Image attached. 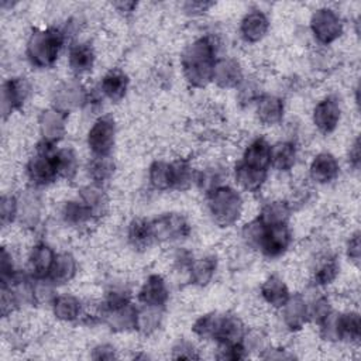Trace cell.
<instances>
[{
	"label": "cell",
	"mask_w": 361,
	"mask_h": 361,
	"mask_svg": "<svg viewBox=\"0 0 361 361\" xmlns=\"http://www.w3.org/2000/svg\"><path fill=\"white\" fill-rule=\"evenodd\" d=\"M220 51V39L213 34H202L188 42L179 55L185 82L193 89H204L212 83L214 63Z\"/></svg>",
	"instance_id": "obj_1"
},
{
	"label": "cell",
	"mask_w": 361,
	"mask_h": 361,
	"mask_svg": "<svg viewBox=\"0 0 361 361\" xmlns=\"http://www.w3.org/2000/svg\"><path fill=\"white\" fill-rule=\"evenodd\" d=\"M66 44L68 39L61 25L34 28L27 37L24 55L32 68L51 69L58 62Z\"/></svg>",
	"instance_id": "obj_2"
},
{
	"label": "cell",
	"mask_w": 361,
	"mask_h": 361,
	"mask_svg": "<svg viewBox=\"0 0 361 361\" xmlns=\"http://www.w3.org/2000/svg\"><path fill=\"white\" fill-rule=\"evenodd\" d=\"M204 202L212 223L219 228H231L243 219L245 207L243 192L228 183L206 193Z\"/></svg>",
	"instance_id": "obj_3"
},
{
	"label": "cell",
	"mask_w": 361,
	"mask_h": 361,
	"mask_svg": "<svg viewBox=\"0 0 361 361\" xmlns=\"http://www.w3.org/2000/svg\"><path fill=\"white\" fill-rule=\"evenodd\" d=\"M58 144L38 140L24 165V178L27 185L34 189H44L59 180L55 152Z\"/></svg>",
	"instance_id": "obj_4"
},
{
	"label": "cell",
	"mask_w": 361,
	"mask_h": 361,
	"mask_svg": "<svg viewBox=\"0 0 361 361\" xmlns=\"http://www.w3.org/2000/svg\"><path fill=\"white\" fill-rule=\"evenodd\" d=\"M319 336L327 343H345L358 345L361 340V316L358 310H333L322 323L316 326Z\"/></svg>",
	"instance_id": "obj_5"
},
{
	"label": "cell",
	"mask_w": 361,
	"mask_h": 361,
	"mask_svg": "<svg viewBox=\"0 0 361 361\" xmlns=\"http://www.w3.org/2000/svg\"><path fill=\"white\" fill-rule=\"evenodd\" d=\"M309 31L319 45L329 47L344 35L345 23L336 8L322 6L312 11L309 18Z\"/></svg>",
	"instance_id": "obj_6"
},
{
	"label": "cell",
	"mask_w": 361,
	"mask_h": 361,
	"mask_svg": "<svg viewBox=\"0 0 361 361\" xmlns=\"http://www.w3.org/2000/svg\"><path fill=\"white\" fill-rule=\"evenodd\" d=\"M155 245L158 244H180L192 234L189 219L179 212H166L149 219Z\"/></svg>",
	"instance_id": "obj_7"
},
{
	"label": "cell",
	"mask_w": 361,
	"mask_h": 361,
	"mask_svg": "<svg viewBox=\"0 0 361 361\" xmlns=\"http://www.w3.org/2000/svg\"><path fill=\"white\" fill-rule=\"evenodd\" d=\"M117 121L113 114H99L86 134V147L92 157L113 155L117 142Z\"/></svg>",
	"instance_id": "obj_8"
},
{
	"label": "cell",
	"mask_w": 361,
	"mask_h": 361,
	"mask_svg": "<svg viewBox=\"0 0 361 361\" xmlns=\"http://www.w3.org/2000/svg\"><path fill=\"white\" fill-rule=\"evenodd\" d=\"M293 244V233L289 224L265 226L258 244L257 252L265 259H279L290 250Z\"/></svg>",
	"instance_id": "obj_9"
},
{
	"label": "cell",
	"mask_w": 361,
	"mask_h": 361,
	"mask_svg": "<svg viewBox=\"0 0 361 361\" xmlns=\"http://www.w3.org/2000/svg\"><path fill=\"white\" fill-rule=\"evenodd\" d=\"M32 94V85L24 76H10L1 83V114L6 120L20 111Z\"/></svg>",
	"instance_id": "obj_10"
},
{
	"label": "cell",
	"mask_w": 361,
	"mask_h": 361,
	"mask_svg": "<svg viewBox=\"0 0 361 361\" xmlns=\"http://www.w3.org/2000/svg\"><path fill=\"white\" fill-rule=\"evenodd\" d=\"M341 117L343 107L336 94L323 96L320 100H317L312 110V124L323 135L333 134L338 128Z\"/></svg>",
	"instance_id": "obj_11"
},
{
	"label": "cell",
	"mask_w": 361,
	"mask_h": 361,
	"mask_svg": "<svg viewBox=\"0 0 361 361\" xmlns=\"http://www.w3.org/2000/svg\"><path fill=\"white\" fill-rule=\"evenodd\" d=\"M169 285L166 282V278L159 272L148 274L135 293L137 303L149 307L165 309L169 302Z\"/></svg>",
	"instance_id": "obj_12"
},
{
	"label": "cell",
	"mask_w": 361,
	"mask_h": 361,
	"mask_svg": "<svg viewBox=\"0 0 361 361\" xmlns=\"http://www.w3.org/2000/svg\"><path fill=\"white\" fill-rule=\"evenodd\" d=\"M276 312L283 329L289 333H299L309 323L307 299L302 292H292L283 306Z\"/></svg>",
	"instance_id": "obj_13"
},
{
	"label": "cell",
	"mask_w": 361,
	"mask_h": 361,
	"mask_svg": "<svg viewBox=\"0 0 361 361\" xmlns=\"http://www.w3.org/2000/svg\"><path fill=\"white\" fill-rule=\"evenodd\" d=\"M68 118L69 114L54 106L44 109L37 118L39 140L51 144H59L66 135Z\"/></svg>",
	"instance_id": "obj_14"
},
{
	"label": "cell",
	"mask_w": 361,
	"mask_h": 361,
	"mask_svg": "<svg viewBox=\"0 0 361 361\" xmlns=\"http://www.w3.org/2000/svg\"><path fill=\"white\" fill-rule=\"evenodd\" d=\"M97 54L94 45L87 39H75L69 44L66 52V63L73 78L90 73L96 65Z\"/></svg>",
	"instance_id": "obj_15"
},
{
	"label": "cell",
	"mask_w": 361,
	"mask_h": 361,
	"mask_svg": "<svg viewBox=\"0 0 361 361\" xmlns=\"http://www.w3.org/2000/svg\"><path fill=\"white\" fill-rule=\"evenodd\" d=\"M340 162L330 151L317 152L309 162L307 180L313 185H330L340 176Z\"/></svg>",
	"instance_id": "obj_16"
},
{
	"label": "cell",
	"mask_w": 361,
	"mask_h": 361,
	"mask_svg": "<svg viewBox=\"0 0 361 361\" xmlns=\"http://www.w3.org/2000/svg\"><path fill=\"white\" fill-rule=\"evenodd\" d=\"M86 89L87 87H85L78 80V78L63 80L54 90L51 106L65 111L66 114H71L75 110H80L85 103Z\"/></svg>",
	"instance_id": "obj_17"
},
{
	"label": "cell",
	"mask_w": 361,
	"mask_h": 361,
	"mask_svg": "<svg viewBox=\"0 0 361 361\" xmlns=\"http://www.w3.org/2000/svg\"><path fill=\"white\" fill-rule=\"evenodd\" d=\"M340 271L341 265L337 255L330 251H320L310 269V285L319 289L329 288L338 279Z\"/></svg>",
	"instance_id": "obj_18"
},
{
	"label": "cell",
	"mask_w": 361,
	"mask_h": 361,
	"mask_svg": "<svg viewBox=\"0 0 361 361\" xmlns=\"http://www.w3.org/2000/svg\"><path fill=\"white\" fill-rule=\"evenodd\" d=\"M243 63L233 56H219L212 76V83L223 90H235L245 79Z\"/></svg>",
	"instance_id": "obj_19"
},
{
	"label": "cell",
	"mask_w": 361,
	"mask_h": 361,
	"mask_svg": "<svg viewBox=\"0 0 361 361\" xmlns=\"http://www.w3.org/2000/svg\"><path fill=\"white\" fill-rule=\"evenodd\" d=\"M269 28L271 21L268 14L261 8H251L240 20L238 35L245 44L255 45L268 35Z\"/></svg>",
	"instance_id": "obj_20"
},
{
	"label": "cell",
	"mask_w": 361,
	"mask_h": 361,
	"mask_svg": "<svg viewBox=\"0 0 361 361\" xmlns=\"http://www.w3.org/2000/svg\"><path fill=\"white\" fill-rule=\"evenodd\" d=\"M18 196V217L17 223L25 230H35L42 221L44 202L39 195V189L30 188Z\"/></svg>",
	"instance_id": "obj_21"
},
{
	"label": "cell",
	"mask_w": 361,
	"mask_h": 361,
	"mask_svg": "<svg viewBox=\"0 0 361 361\" xmlns=\"http://www.w3.org/2000/svg\"><path fill=\"white\" fill-rule=\"evenodd\" d=\"M55 257H56L55 248L49 243L44 240H38L30 247L27 252V267L24 269L34 279L47 278Z\"/></svg>",
	"instance_id": "obj_22"
},
{
	"label": "cell",
	"mask_w": 361,
	"mask_h": 361,
	"mask_svg": "<svg viewBox=\"0 0 361 361\" xmlns=\"http://www.w3.org/2000/svg\"><path fill=\"white\" fill-rule=\"evenodd\" d=\"M257 121L264 127H275L282 124L285 117V102L281 96L262 93L254 103Z\"/></svg>",
	"instance_id": "obj_23"
},
{
	"label": "cell",
	"mask_w": 361,
	"mask_h": 361,
	"mask_svg": "<svg viewBox=\"0 0 361 361\" xmlns=\"http://www.w3.org/2000/svg\"><path fill=\"white\" fill-rule=\"evenodd\" d=\"M104 100L110 103H120L128 92L130 78L127 72L121 68H110L102 78L97 85Z\"/></svg>",
	"instance_id": "obj_24"
},
{
	"label": "cell",
	"mask_w": 361,
	"mask_h": 361,
	"mask_svg": "<svg viewBox=\"0 0 361 361\" xmlns=\"http://www.w3.org/2000/svg\"><path fill=\"white\" fill-rule=\"evenodd\" d=\"M59 217L66 227L73 230H87L92 224L97 221L78 196L68 199L62 203L59 209Z\"/></svg>",
	"instance_id": "obj_25"
},
{
	"label": "cell",
	"mask_w": 361,
	"mask_h": 361,
	"mask_svg": "<svg viewBox=\"0 0 361 361\" xmlns=\"http://www.w3.org/2000/svg\"><path fill=\"white\" fill-rule=\"evenodd\" d=\"M231 176L234 179V183L237 185V189L254 195L259 193L264 189L269 172L251 168L241 161H237L231 169Z\"/></svg>",
	"instance_id": "obj_26"
},
{
	"label": "cell",
	"mask_w": 361,
	"mask_h": 361,
	"mask_svg": "<svg viewBox=\"0 0 361 361\" xmlns=\"http://www.w3.org/2000/svg\"><path fill=\"white\" fill-rule=\"evenodd\" d=\"M298 159H299V147L296 140L285 138L272 144L271 169L279 173H289L296 166Z\"/></svg>",
	"instance_id": "obj_27"
},
{
	"label": "cell",
	"mask_w": 361,
	"mask_h": 361,
	"mask_svg": "<svg viewBox=\"0 0 361 361\" xmlns=\"http://www.w3.org/2000/svg\"><path fill=\"white\" fill-rule=\"evenodd\" d=\"M271 147L272 144L268 141L264 135H257L252 140L248 141V144L244 147L241 158L243 164L261 169V171H271Z\"/></svg>",
	"instance_id": "obj_28"
},
{
	"label": "cell",
	"mask_w": 361,
	"mask_h": 361,
	"mask_svg": "<svg viewBox=\"0 0 361 361\" xmlns=\"http://www.w3.org/2000/svg\"><path fill=\"white\" fill-rule=\"evenodd\" d=\"M52 316L61 322V323H79L85 302L79 299V296L69 293V292H62L58 293L52 303L49 305Z\"/></svg>",
	"instance_id": "obj_29"
},
{
	"label": "cell",
	"mask_w": 361,
	"mask_h": 361,
	"mask_svg": "<svg viewBox=\"0 0 361 361\" xmlns=\"http://www.w3.org/2000/svg\"><path fill=\"white\" fill-rule=\"evenodd\" d=\"M137 309H138V305H135L134 302L117 309L102 307V324L107 326L114 333L134 331Z\"/></svg>",
	"instance_id": "obj_30"
},
{
	"label": "cell",
	"mask_w": 361,
	"mask_h": 361,
	"mask_svg": "<svg viewBox=\"0 0 361 361\" xmlns=\"http://www.w3.org/2000/svg\"><path fill=\"white\" fill-rule=\"evenodd\" d=\"M76 196L86 204L97 221L103 219L110 210V196L106 186L103 185L89 182L78 190Z\"/></svg>",
	"instance_id": "obj_31"
},
{
	"label": "cell",
	"mask_w": 361,
	"mask_h": 361,
	"mask_svg": "<svg viewBox=\"0 0 361 361\" xmlns=\"http://www.w3.org/2000/svg\"><path fill=\"white\" fill-rule=\"evenodd\" d=\"M219 268V257L216 254H203L200 257L193 258L189 271H188V282L196 288L207 286L216 276Z\"/></svg>",
	"instance_id": "obj_32"
},
{
	"label": "cell",
	"mask_w": 361,
	"mask_h": 361,
	"mask_svg": "<svg viewBox=\"0 0 361 361\" xmlns=\"http://www.w3.org/2000/svg\"><path fill=\"white\" fill-rule=\"evenodd\" d=\"M290 293L286 281L278 274H269L259 285V296L262 302L274 310L281 309Z\"/></svg>",
	"instance_id": "obj_33"
},
{
	"label": "cell",
	"mask_w": 361,
	"mask_h": 361,
	"mask_svg": "<svg viewBox=\"0 0 361 361\" xmlns=\"http://www.w3.org/2000/svg\"><path fill=\"white\" fill-rule=\"evenodd\" d=\"M126 241L137 252H145L155 245L149 219L134 217L127 223Z\"/></svg>",
	"instance_id": "obj_34"
},
{
	"label": "cell",
	"mask_w": 361,
	"mask_h": 361,
	"mask_svg": "<svg viewBox=\"0 0 361 361\" xmlns=\"http://www.w3.org/2000/svg\"><path fill=\"white\" fill-rule=\"evenodd\" d=\"M79 272V264L76 257L71 251H61L56 252L51 271L47 276L56 288L68 285L72 282Z\"/></svg>",
	"instance_id": "obj_35"
},
{
	"label": "cell",
	"mask_w": 361,
	"mask_h": 361,
	"mask_svg": "<svg viewBox=\"0 0 361 361\" xmlns=\"http://www.w3.org/2000/svg\"><path fill=\"white\" fill-rule=\"evenodd\" d=\"M228 178V168L220 161H212L196 171L195 185L202 190L203 195L210 190L226 185V179Z\"/></svg>",
	"instance_id": "obj_36"
},
{
	"label": "cell",
	"mask_w": 361,
	"mask_h": 361,
	"mask_svg": "<svg viewBox=\"0 0 361 361\" xmlns=\"http://www.w3.org/2000/svg\"><path fill=\"white\" fill-rule=\"evenodd\" d=\"M293 209L290 203L286 199L276 197L265 202L257 214V217L265 224V226H281V224H289Z\"/></svg>",
	"instance_id": "obj_37"
},
{
	"label": "cell",
	"mask_w": 361,
	"mask_h": 361,
	"mask_svg": "<svg viewBox=\"0 0 361 361\" xmlns=\"http://www.w3.org/2000/svg\"><path fill=\"white\" fill-rule=\"evenodd\" d=\"M172 168V190L186 192L189 190L196 180V171L192 158L189 157H176L171 161Z\"/></svg>",
	"instance_id": "obj_38"
},
{
	"label": "cell",
	"mask_w": 361,
	"mask_h": 361,
	"mask_svg": "<svg viewBox=\"0 0 361 361\" xmlns=\"http://www.w3.org/2000/svg\"><path fill=\"white\" fill-rule=\"evenodd\" d=\"M55 161H56L59 180L71 182L78 176L80 169V159H79L78 151L73 147L58 145L55 152Z\"/></svg>",
	"instance_id": "obj_39"
},
{
	"label": "cell",
	"mask_w": 361,
	"mask_h": 361,
	"mask_svg": "<svg viewBox=\"0 0 361 361\" xmlns=\"http://www.w3.org/2000/svg\"><path fill=\"white\" fill-rule=\"evenodd\" d=\"M117 165L113 157H90L86 164V173L89 182L106 186L110 180H113Z\"/></svg>",
	"instance_id": "obj_40"
},
{
	"label": "cell",
	"mask_w": 361,
	"mask_h": 361,
	"mask_svg": "<svg viewBox=\"0 0 361 361\" xmlns=\"http://www.w3.org/2000/svg\"><path fill=\"white\" fill-rule=\"evenodd\" d=\"M147 180L155 192L172 190V168L171 161L155 159L149 164L147 171Z\"/></svg>",
	"instance_id": "obj_41"
},
{
	"label": "cell",
	"mask_w": 361,
	"mask_h": 361,
	"mask_svg": "<svg viewBox=\"0 0 361 361\" xmlns=\"http://www.w3.org/2000/svg\"><path fill=\"white\" fill-rule=\"evenodd\" d=\"M162 322H164V309L138 305L134 331H137L141 336H151L162 326Z\"/></svg>",
	"instance_id": "obj_42"
},
{
	"label": "cell",
	"mask_w": 361,
	"mask_h": 361,
	"mask_svg": "<svg viewBox=\"0 0 361 361\" xmlns=\"http://www.w3.org/2000/svg\"><path fill=\"white\" fill-rule=\"evenodd\" d=\"M313 288V286H312ZM314 289V295L312 298H307V310H309V323H313V324H319L322 323L333 310V300L331 298L322 292V289L317 288V292H316V288Z\"/></svg>",
	"instance_id": "obj_43"
},
{
	"label": "cell",
	"mask_w": 361,
	"mask_h": 361,
	"mask_svg": "<svg viewBox=\"0 0 361 361\" xmlns=\"http://www.w3.org/2000/svg\"><path fill=\"white\" fill-rule=\"evenodd\" d=\"M221 312H209L199 316L192 324V333L203 341H213L217 326L220 322Z\"/></svg>",
	"instance_id": "obj_44"
},
{
	"label": "cell",
	"mask_w": 361,
	"mask_h": 361,
	"mask_svg": "<svg viewBox=\"0 0 361 361\" xmlns=\"http://www.w3.org/2000/svg\"><path fill=\"white\" fill-rule=\"evenodd\" d=\"M264 92L257 79L245 76L241 85L235 89V100L241 107H251Z\"/></svg>",
	"instance_id": "obj_45"
},
{
	"label": "cell",
	"mask_w": 361,
	"mask_h": 361,
	"mask_svg": "<svg viewBox=\"0 0 361 361\" xmlns=\"http://www.w3.org/2000/svg\"><path fill=\"white\" fill-rule=\"evenodd\" d=\"M18 196L14 193H3L0 197V223L3 228L17 223Z\"/></svg>",
	"instance_id": "obj_46"
},
{
	"label": "cell",
	"mask_w": 361,
	"mask_h": 361,
	"mask_svg": "<svg viewBox=\"0 0 361 361\" xmlns=\"http://www.w3.org/2000/svg\"><path fill=\"white\" fill-rule=\"evenodd\" d=\"M21 269L16 264V257L13 251L3 245L0 254V285L7 286L20 272Z\"/></svg>",
	"instance_id": "obj_47"
},
{
	"label": "cell",
	"mask_w": 361,
	"mask_h": 361,
	"mask_svg": "<svg viewBox=\"0 0 361 361\" xmlns=\"http://www.w3.org/2000/svg\"><path fill=\"white\" fill-rule=\"evenodd\" d=\"M171 351H172L171 357L175 358V360H179V358L196 360V358H200L199 350H197V347L195 345V343H192V341H189V340H185V338L178 340V341L172 345Z\"/></svg>",
	"instance_id": "obj_48"
},
{
	"label": "cell",
	"mask_w": 361,
	"mask_h": 361,
	"mask_svg": "<svg viewBox=\"0 0 361 361\" xmlns=\"http://www.w3.org/2000/svg\"><path fill=\"white\" fill-rule=\"evenodd\" d=\"M344 251H345L347 259H348L353 265L358 267V265H360V258H361V241H360V231H358V230L353 231V233L348 235V238H347V241H345V248H344Z\"/></svg>",
	"instance_id": "obj_49"
},
{
	"label": "cell",
	"mask_w": 361,
	"mask_h": 361,
	"mask_svg": "<svg viewBox=\"0 0 361 361\" xmlns=\"http://www.w3.org/2000/svg\"><path fill=\"white\" fill-rule=\"evenodd\" d=\"M213 6L214 3L212 1H185L180 4V8L189 17H200L206 14Z\"/></svg>",
	"instance_id": "obj_50"
},
{
	"label": "cell",
	"mask_w": 361,
	"mask_h": 361,
	"mask_svg": "<svg viewBox=\"0 0 361 361\" xmlns=\"http://www.w3.org/2000/svg\"><path fill=\"white\" fill-rule=\"evenodd\" d=\"M90 358L93 360H113L117 358V348L110 343H100L92 348Z\"/></svg>",
	"instance_id": "obj_51"
},
{
	"label": "cell",
	"mask_w": 361,
	"mask_h": 361,
	"mask_svg": "<svg viewBox=\"0 0 361 361\" xmlns=\"http://www.w3.org/2000/svg\"><path fill=\"white\" fill-rule=\"evenodd\" d=\"M347 162H348V165L353 171L357 172L360 169L361 151H360V138H358V135H355V138L350 142V147H348V151H347Z\"/></svg>",
	"instance_id": "obj_52"
},
{
	"label": "cell",
	"mask_w": 361,
	"mask_h": 361,
	"mask_svg": "<svg viewBox=\"0 0 361 361\" xmlns=\"http://www.w3.org/2000/svg\"><path fill=\"white\" fill-rule=\"evenodd\" d=\"M137 3L135 1H116L111 3V7L123 17H128L131 16L135 10H137Z\"/></svg>",
	"instance_id": "obj_53"
}]
</instances>
